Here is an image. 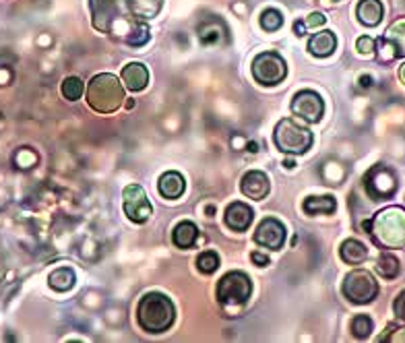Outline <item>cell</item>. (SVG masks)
<instances>
[{"label":"cell","instance_id":"6da1fadb","mask_svg":"<svg viewBox=\"0 0 405 343\" xmlns=\"http://www.w3.org/2000/svg\"><path fill=\"white\" fill-rule=\"evenodd\" d=\"M91 21L100 33L141 48L149 42V21L162 11V0H89Z\"/></svg>","mask_w":405,"mask_h":343},{"label":"cell","instance_id":"7a4b0ae2","mask_svg":"<svg viewBox=\"0 0 405 343\" xmlns=\"http://www.w3.org/2000/svg\"><path fill=\"white\" fill-rule=\"evenodd\" d=\"M174 304L160 291H149L136 306V322L147 333H163L174 322Z\"/></svg>","mask_w":405,"mask_h":343},{"label":"cell","instance_id":"3957f363","mask_svg":"<svg viewBox=\"0 0 405 343\" xmlns=\"http://www.w3.org/2000/svg\"><path fill=\"white\" fill-rule=\"evenodd\" d=\"M368 232L382 248H404L405 246V209L387 207L368 221Z\"/></svg>","mask_w":405,"mask_h":343},{"label":"cell","instance_id":"277c9868","mask_svg":"<svg viewBox=\"0 0 405 343\" xmlns=\"http://www.w3.org/2000/svg\"><path fill=\"white\" fill-rule=\"evenodd\" d=\"M87 104L98 114L116 112L124 104V89L120 85V79L110 73L95 75L87 85Z\"/></svg>","mask_w":405,"mask_h":343},{"label":"cell","instance_id":"5b68a950","mask_svg":"<svg viewBox=\"0 0 405 343\" xmlns=\"http://www.w3.org/2000/svg\"><path fill=\"white\" fill-rule=\"evenodd\" d=\"M273 141L279 151L290 156H302L312 147V132L296 122L294 118H283L275 127Z\"/></svg>","mask_w":405,"mask_h":343},{"label":"cell","instance_id":"8992f818","mask_svg":"<svg viewBox=\"0 0 405 343\" xmlns=\"http://www.w3.org/2000/svg\"><path fill=\"white\" fill-rule=\"evenodd\" d=\"M250 293H252V281L242 271H230L217 284V298L225 306L244 304L250 298Z\"/></svg>","mask_w":405,"mask_h":343},{"label":"cell","instance_id":"52a82bcc","mask_svg":"<svg viewBox=\"0 0 405 343\" xmlns=\"http://www.w3.org/2000/svg\"><path fill=\"white\" fill-rule=\"evenodd\" d=\"M341 291L353 304H368V302H372L377 298L378 284L375 281L370 271L356 269V271H351L350 275L346 277V281L341 286Z\"/></svg>","mask_w":405,"mask_h":343},{"label":"cell","instance_id":"ba28073f","mask_svg":"<svg viewBox=\"0 0 405 343\" xmlns=\"http://www.w3.org/2000/svg\"><path fill=\"white\" fill-rule=\"evenodd\" d=\"M288 75V64L277 52H261L252 60V77L261 85H279Z\"/></svg>","mask_w":405,"mask_h":343},{"label":"cell","instance_id":"9c48e42d","mask_svg":"<svg viewBox=\"0 0 405 343\" xmlns=\"http://www.w3.org/2000/svg\"><path fill=\"white\" fill-rule=\"evenodd\" d=\"M364 185H366V192L370 194L372 201H385V199H389V197L395 194V190H397V178H395V174H393L389 168L375 165V168L366 174Z\"/></svg>","mask_w":405,"mask_h":343},{"label":"cell","instance_id":"30bf717a","mask_svg":"<svg viewBox=\"0 0 405 343\" xmlns=\"http://www.w3.org/2000/svg\"><path fill=\"white\" fill-rule=\"evenodd\" d=\"M122 203H124V213L129 215L131 221L135 223H145L151 215H153V207L143 190L141 185H129L122 192Z\"/></svg>","mask_w":405,"mask_h":343},{"label":"cell","instance_id":"8fae6325","mask_svg":"<svg viewBox=\"0 0 405 343\" xmlns=\"http://www.w3.org/2000/svg\"><path fill=\"white\" fill-rule=\"evenodd\" d=\"M292 112L296 116H300L302 120L315 124V122H319L323 118L324 114L323 98L317 91H310V89L300 91V93H296V98L292 100Z\"/></svg>","mask_w":405,"mask_h":343},{"label":"cell","instance_id":"7c38bea8","mask_svg":"<svg viewBox=\"0 0 405 343\" xmlns=\"http://www.w3.org/2000/svg\"><path fill=\"white\" fill-rule=\"evenodd\" d=\"M254 242L259 246L271 248V250H281L286 244V226L281 221H277L275 217L263 219L254 232Z\"/></svg>","mask_w":405,"mask_h":343},{"label":"cell","instance_id":"4fadbf2b","mask_svg":"<svg viewBox=\"0 0 405 343\" xmlns=\"http://www.w3.org/2000/svg\"><path fill=\"white\" fill-rule=\"evenodd\" d=\"M199 37L205 46H223L228 42V27L217 17H207L199 25Z\"/></svg>","mask_w":405,"mask_h":343},{"label":"cell","instance_id":"5bb4252c","mask_svg":"<svg viewBox=\"0 0 405 343\" xmlns=\"http://www.w3.org/2000/svg\"><path fill=\"white\" fill-rule=\"evenodd\" d=\"M254 219V211L246 203H230L225 209V226L234 232H246Z\"/></svg>","mask_w":405,"mask_h":343},{"label":"cell","instance_id":"9a60e30c","mask_svg":"<svg viewBox=\"0 0 405 343\" xmlns=\"http://www.w3.org/2000/svg\"><path fill=\"white\" fill-rule=\"evenodd\" d=\"M269 188L271 185L267 174H263V172H259V170L248 172L242 178V192L248 199H252V201H263V199H267Z\"/></svg>","mask_w":405,"mask_h":343},{"label":"cell","instance_id":"2e32d148","mask_svg":"<svg viewBox=\"0 0 405 343\" xmlns=\"http://www.w3.org/2000/svg\"><path fill=\"white\" fill-rule=\"evenodd\" d=\"M158 188H160V194L163 199L176 201L184 194L187 182H184V176L180 172H165L158 182Z\"/></svg>","mask_w":405,"mask_h":343},{"label":"cell","instance_id":"e0dca14e","mask_svg":"<svg viewBox=\"0 0 405 343\" xmlns=\"http://www.w3.org/2000/svg\"><path fill=\"white\" fill-rule=\"evenodd\" d=\"M122 83L127 85L129 91H143L149 83V73L145 64L141 62H131L122 69Z\"/></svg>","mask_w":405,"mask_h":343},{"label":"cell","instance_id":"ac0fdd59","mask_svg":"<svg viewBox=\"0 0 405 343\" xmlns=\"http://www.w3.org/2000/svg\"><path fill=\"white\" fill-rule=\"evenodd\" d=\"M358 21L366 27H377L382 21L385 8L380 0H360L358 8H356Z\"/></svg>","mask_w":405,"mask_h":343},{"label":"cell","instance_id":"d6986e66","mask_svg":"<svg viewBox=\"0 0 405 343\" xmlns=\"http://www.w3.org/2000/svg\"><path fill=\"white\" fill-rule=\"evenodd\" d=\"M337 48V40H335V33L329 31V29H323L319 33H315L310 40H308V50L312 56H319V58H327L331 54L335 52Z\"/></svg>","mask_w":405,"mask_h":343},{"label":"cell","instance_id":"ffe728a7","mask_svg":"<svg viewBox=\"0 0 405 343\" xmlns=\"http://www.w3.org/2000/svg\"><path fill=\"white\" fill-rule=\"evenodd\" d=\"M339 252H341V259L350 264H360L368 259V248H366L360 240H353V238L346 240V242L341 244Z\"/></svg>","mask_w":405,"mask_h":343},{"label":"cell","instance_id":"44dd1931","mask_svg":"<svg viewBox=\"0 0 405 343\" xmlns=\"http://www.w3.org/2000/svg\"><path fill=\"white\" fill-rule=\"evenodd\" d=\"M196 236H199V230L192 221H180L172 232V240L178 248H190L196 242Z\"/></svg>","mask_w":405,"mask_h":343},{"label":"cell","instance_id":"7402d4cb","mask_svg":"<svg viewBox=\"0 0 405 343\" xmlns=\"http://www.w3.org/2000/svg\"><path fill=\"white\" fill-rule=\"evenodd\" d=\"M302 207H304L306 215H319V213L331 215L337 205H335V199L331 194H324V197H308Z\"/></svg>","mask_w":405,"mask_h":343},{"label":"cell","instance_id":"603a6c76","mask_svg":"<svg viewBox=\"0 0 405 343\" xmlns=\"http://www.w3.org/2000/svg\"><path fill=\"white\" fill-rule=\"evenodd\" d=\"M382 37L393 44L397 56H405V17L395 19V21L389 25L387 33H385Z\"/></svg>","mask_w":405,"mask_h":343},{"label":"cell","instance_id":"cb8c5ba5","mask_svg":"<svg viewBox=\"0 0 405 343\" xmlns=\"http://www.w3.org/2000/svg\"><path fill=\"white\" fill-rule=\"evenodd\" d=\"M48 284H50V288L56 291H69L75 286V273H73V269H69V267H58V269H54V271L50 273Z\"/></svg>","mask_w":405,"mask_h":343},{"label":"cell","instance_id":"d4e9b609","mask_svg":"<svg viewBox=\"0 0 405 343\" xmlns=\"http://www.w3.org/2000/svg\"><path fill=\"white\" fill-rule=\"evenodd\" d=\"M377 271L378 275H382L385 279H395L401 271V264L391 252H382L377 261Z\"/></svg>","mask_w":405,"mask_h":343},{"label":"cell","instance_id":"484cf974","mask_svg":"<svg viewBox=\"0 0 405 343\" xmlns=\"http://www.w3.org/2000/svg\"><path fill=\"white\" fill-rule=\"evenodd\" d=\"M62 95L71 102H77L81 100V95L85 93V83L79 77H66L62 81V87H60Z\"/></svg>","mask_w":405,"mask_h":343},{"label":"cell","instance_id":"4316f807","mask_svg":"<svg viewBox=\"0 0 405 343\" xmlns=\"http://www.w3.org/2000/svg\"><path fill=\"white\" fill-rule=\"evenodd\" d=\"M372 329H375V322H372V318L368 317V315H356L353 320H351V333H353V337H358V339L370 337Z\"/></svg>","mask_w":405,"mask_h":343},{"label":"cell","instance_id":"83f0119b","mask_svg":"<svg viewBox=\"0 0 405 343\" xmlns=\"http://www.w3.org/2000/svg\"><path fill=\"white\" fill-rule=\"evenodd\" d=\"M261 25L265 31H277L279 27L283 25V15L277 8H267L261 15Z\"/></svg>","mask_w":405,"mask_h":343},{"label":"cell","instance_id":"f1b7e54d","mask_svg":"<svg viewBox=\"0 0 405 343\" xmlns=\"http://www.w3.org/2000/svg\"><path fill=\"white\" fill-rule=\"evenodd\" d=\"M196 267H199V271H201V273L211 275L217 267H219V257H217L213 250H207V252L199 255V259H196Z\"/></svg>","mask_w":405,"mask_h":343},{"label":"cell","instance_id":"f546056e","mask_svg":"<svg viewBox=\"0 0 405 343\" xmlns=\"http://www.w3.org/2000/svg\"><path fill=\"white\" fill-rule=\"evenodd\" d=\"M378 60L380 62H391V60H395V58H399L397 52H395V48H393V44L391 42H387L385 37H380L378 40Z\"/></svg>","mask_w":405,"mask_h":343},{"label":"cell","instance_id":"4dcf8cb0","mask_svg":"<svg viewBox=\"0 0 405 343\" xmlns=\"http://www.w3.org/2000/svg\"><path fill=\"white\" fill-rule=\"evenodd\" d=\"M356 48H358V52L362 54V56H372V54L377 52V42L372 37H368V35H362L358 40Z\"/></svg>","mask_w":405,"mask_h":343},{"label":"cell","instance_id":"1f68e13d","mask_svg":"<svg viewBox=\"0 0 405 343\" xmlns=\"http://www.w3.org/2000/svg\"><path fill=\"white\" fill-rule=\"evenodd\" d=\"M380 342H405V327H391L389 333L380 337Z\"/></svg>","mask_w":405,"mask_h":343},{"label":"cell","instance_id":"d6a6232c","mask_svg":"<svg viewBox=\"0 0 405 343\" xmlns=\"http://www.w3.org/2000/svg\"><path fill=\"white\" fill-rule=\"evenodd\" d=\"M324 23H327V19H324L323 13H312V15L306 17L304 27H306V29H319V27H323Z\"/></svg>","mask_w":405,"mask_h":343},{"label":"cell","instance_id":"836d02e7","mask_svg":"<svg viewBox=\"0 0 405 343\" xmlns=\"http://www.w3.org/2000/svg\"><path fill=\"white\" fill-rule=\"evenodd\" d=\"M395 315H397V318H401V320H405V290L397 296V300H395Z\"/></svg>","mask_w":405,"mask_h":343},{"label":"cell","instance_id":"e575fe53","mask_svg":"<svg viewBox=\"0 0 405 343\" xmlns=\"http://www.w3.org/2000/svg\"><path fill=\"white\" fill-rule=\"evenodd\" d=\"M252 261L259 264V267H267L269 264V257L261 255V252H252Z\"/></svg>","mask_w":405,"mask_h":343},{"label":"cell","instance_id":"d590c367","mask_svg":"<svg viewBox=\"0 0 405 343\" xmlns=\"http://www.w3.org/2000/svg\"><path fill=\"white\" fill-rule=\"evenodd\" d=\"M294 29H296L298 35H304V29H306V27H304L302 21H296V23H294Z\"/></svg>","mask_w":405,"mask_h":343},{"label":"cell","instance_id":"8d00e7d4","mask_svg":"<svg viewBox=\"0 0 405 343\" xmlns=\"http://www.w3.org/2000/svg\"><path fill=\"white\" fill-rule=\"evenodd\" d=\"M360 83H362V87H370V85H372V79H370V77H362Z\"/></svg>","mask_w":405,"mask_h":343},{"label":"cell","instance_id":"74e56055","mask_svg":"<svg viewBox=\"0 0 405 343\" xmlns=\"http://www.w3.org/2000/svg\"><path fill=\"white\" fill-rule=\"evenodd\" d=\"M399 81L405 85V62L399 66Z\"/></svg>","mask_w":405,"mask_h":343},{"label":"cell","instance_id":"f35d334b","mask_svg":"<svg viewBox=\"0 0 405 343\" xmlns=\"http://www.w3.org/2000/svg\"><path fill=\"white\" fill-rule=\"evenodd\" d=\"M283 165H286V168H294V161H292V159H288V161H283Z\"/></svg>","mask_w":405,"mask_h":343}]
</instances>
